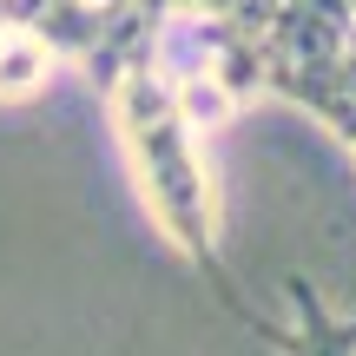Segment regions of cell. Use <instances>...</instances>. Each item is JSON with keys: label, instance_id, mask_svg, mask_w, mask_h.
<instances>
[{"label": "cell", "instance_id": "cell-1", "mask_svg": "<svg viewBox=\"0 0 356 356\" xmlns=\"http://www.w3.org/2000/svg\"><path fill=\"white\" fill-rule=\"evenodd\" d=\"M106 106H113L119 152H126V165H132V185H139L159 238H165L218 291V304L251 330L257 310L244 304V291L225 270V251H218V178H211V159H204V132L185 126L178 99L145 73V60L106 79Z\"/></svg>", "mask_w": 356, "mask_h": 356}, {"label": "cell", "instance_id": "cell-5", "mask_svg": "<svg viewBox=\"0 0 356 356\" xmlns=\"http://www.w3.org/2000/svg\"><path fill=\"white\" fill-rule=\"evenodd\" d=\"M53 73H60V60H53L47 40H33L26 26L0 20V106L40 99V92L53 86Z\"/></svg>", "mask_w": 356, "mask_h": 356}, {"label": "cell", "instance_id": "cell-6", "mask_svg": "<svg viewBox=\"0 0 356 356\" xmlns=\"http://www.w3.org/2000/svg\"><path fill=\"white\" fill-rule=\"evenodd\" d=\"M139 7H145V13H165V7H172V0H139Z\"/></svg>", "mask_w": 356, "mask_h": 356}, {"label": "cell", "instance_id": "cell-2", "mask_svg": "<svg viewBox=\"0 0 356 356\" xmlns=\"http://www.w3.org/2000/svg\"><path fill=\"white\" fill-rule=\"evenodd\" d=\"M145 73L178 99L191 132H218L264 92V47L218 7H165L145 33Z\"/></svg>", "mask_w": 356, "mask_h": 356}, {"label": "cell", "instance_id": "cell-7", "mask_svg": "<svg viewBox=\"0 0 356 356\" xmlns=\"http://www.w3.org/2000/svg\"><path fill=\"white\" fill-rule=\"evenodd\" d=\"M343 7H350V20H356V0H343Z\"/></svg>", "mask_w": 356, "mask_h": 356}, {"label": "cell", "instance_id": "cell-4", "mask_svg": "<svg viewBox=\"0 0 356 356\" xmlns=\"http://www.w3.org/2000/svg\"><path fill=\"white\" fill-rule=\"evenodd\" d=\"M284 304H291V323H251L257 343H270L277 356H356V317H337L323 304V291L310 277H284Z\"/></svg>", "mask_w": 356, "mask_h": 356}, {"label": "cell", "instance_id": "cell-3", "mask_svg": "<svg viewBox=\"0 0 356 356\" xmlns=\"http://www.w3.org/2000/svg\"><path fill=\"white\" fill-rule=\"evenodd\" d=\"M0 20L47 40L60 66H79L106 92L113 73L145 60V33L159 13H145L139 0H0Z\"/></svg>", "mask_w": 356, "mask_h": 356}]
</instances>
